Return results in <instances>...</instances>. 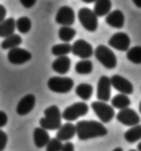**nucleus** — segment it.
Returning a JSON list of instances; mask_svg holds the SVG:
<instances>
[{"label": "nucleus", "mask_w": 141, "mask_h": 151, "mask_svg": "<svg viewBox=\"0 0 141 151\" xmlns=\"http://www.w3.org/2000/svg\"><path fill=\"white\" fill-rule=\"evenodd\" d=\"M108 134L107 128L102 122L94 120H80L76 123V135L80 140H90L101 138Z\"/></svg>", "instance_id": "nucleus-1"}, {"label": "nucleus", "mask_w": 141, "mask_h": 151, "mask_svg": "<svg viewBox=\"0 0 141 151\" xmlns=\"http://www.w3.org/2000/svg\"><path fill=\"white\" fill-rule=\"evenodd\" d=\"M48 88L55 93H68L74 87V80L64 76H53L47 82Z\"/></svg>", "instance_id": "nucleus-2"}, {"label": "nucleus", "mask_w": 141, "mask_h": 151, "mask_svg": "<svg viewBox=\"0 0 141 151\" xmlns=\"http://www.w3.org/2000/svg\"><path fill=\"white\" fill-rule=\"evenodd\" d=\"M77 17L80 20V24L82 25V27L85 29L90 32H94L98 27V20H97V15L94 14V11H92L88 7H82V9L79 10Z\"/></svg>", "instance_id": "nucleus-3"}, {"label": "nucleus", "mask_w": 141, "mask_h": 151, "mask_svg": "<svg viewBox=\"0 0 141 151\" xmlns=\"http://www.w3.org/2000/svg\"><path fill=\"white\" fill-rule=\"evenodd\" d=\"M94 57L98 62L106 66L107 69H113L117 66V57L112 52V49H109L106 46H98L94 49Z\"/></svg>", "instance_id": "nucleus-4"}, {"label": "nucleus", "mask_w": 141, "mask_h": 151, "mask_svg": "<svg viewBox=\"0 0 141 151\" xmlns=\"http://www.w3.org/2000/svg\"><path fill=\"white\" fill-rule=\"evenodd\" d=\"M92 109L93 112L97 114V117L99 118V120L102 123H108L114 118V107L113 106H109L103 101H96L92 104Z\"/></svg>", "instance_id": "nucleus-5"}, {"label": "nucleus", "mask_w": 141, "mask_h": 151, "mask_svg": "<svg viewBox=\"0 0 141 151\" xmlns=\"http://www.w3.org/2000/svg\"><path fill=\"white\" fill-rule=\"evenodd\" d=\"M88 112V106L85 102H76L71 106H69L68 108H65L64 112L62 113V117L68 120V122H72L81 116H85Z\"/></svg>", "instance_id": "nucleus-6"}, {"label": "nucleus", "mask_w": 141, "mask_h": 151, "mask_svg": "<svg viewBox=\"0 0 141 151\" xmlns=\"http://www.w3.org/2000/svg\"><path fill=\"white\" fill-rule=\"evenodd\" d=\"M115 117H117L118 122L122 123L123 125L134 127V125H137L140 123V116L134 109H131L129 107L124 108V109H120L119 113H118Z\"/></svg>", "instance_id": "nucleus-7"}, {"label": "nucleus", "mask_w": 141, "mask_h": 151, "mask_svg": "<svg viewBox=\"0 0 141 151\" xmlns=\"http://www.w3.org/2000/svg\"><path fill=\"white\" fill-rule=\"evenodd\" d=\"M31 58H32V54L28 50L19 48V47L10 49L9 53H7V60L14 65L24 64V63L28 62Z\"/></svg>", "instance_id": "nucleus-8"}, {"label": "nucleus", "mask_w": 141, "mask_h": 151, "mask_svg": "<svg viewBox=\"0 0 141 151\" xmlns=\"http://www.w3.org/2000/svg\"><path fill=\"white\" fill-rule=\"evenodd\" d=\"M109 46L113 47L117 50L120 52H128L129 47H130V38L127 33L124 32H118L115 35H113L108 41Z\"/></svg>", "instance_id": "nucleus-9"}, {"label": "nucleus", "mask_w": 141, "mask_h": 151, "mask_svg": "<svg viewBox=\"0 0 141 151\" xmlns=\"http://www.w3.org/2000/svg\"><path fill=\"white\" fill-rule=\"evenodd\" d=\"M55 22L62 26H71L75 22V12L70 6H62L55 15Z\"/></svg>", "instance_id": "nucleus-10"}, {"label": "nucleus", "mask_w": 141, "mask_h": 151, "mask_svg": "<svg viewBox=\"0 0 141 151\" xmlns=\"http://www.w3.org/2000/svg\"><path fill=\"white\" fill-rule=\"evenodd\" d=\"M74 54L76 57H80L81 59H87L92 57V54L94 53L92 46L88 42H86L85 40H77L75 43L72 44V50Z\"/></svg>", "instance_id": "nucleus-11"}, {"label": "nucleus", "mask_w": 141, "mask_h": 151, "mask_svg": "<svg viewBox=\"0 0 141 151\" xmlns=\"http://www.w3.org/2000/svg\"><path fill=\"white\" fill-rule=\"evenodd\" d=\"M110 87H112L110 78L101 76L98 80V84H97V99H98V101L107 102L110 100Z\"/></svg>", "instance_id": "nucleus-12"}, {"label": "nucleus", "mask_w": 141, "mask_h": 151, "mask_svg": "<svg viewBox=\"0 0 141 151\" xmlns=\"http://www.w3.org/2000/svg\"><path fill=\"white\" fill-rule=\"evenodd\" d=\"M110 82H112V86L117 90V91H119L122 93L130 95V93H132V91H134V87H132L131 82L125 78L120 76V75H113V76L110 78Z\"/></svg>", "instance_id": "nucleus-13"}, {"label": "nucleus", "mask_w": 141, "mask_h": 151, "mask_svg": "<svg viewBox=\"0 0 141 151\" xmlns=\"http://www.w3.org/2000/svg\"><path fill=\"white\" fill-rule=\"evenodd\" d=\"M36 104V96L34 95H26L20 100L16 106V113L19 116H26L34 108Z\"/></svg>", "instance_id": "nucleus-14"}, {"label": "nucleus", "mask_w": 141, "mask_h": 151, "mask_svg": "<svg viewBox=\"0 0 141 151\" xmlns=\"http://www.w3.org/2000/svg\"><path fill=\"white\" fill-rule=\"evenodd\" d=\"M76 135V125L71 124L70 122L62 124V127L58 129L57 138L62 141H69Z\"/></svg>", "instance_id": "nucleus-15"}, {"label": "nucleus", "mask_w": 141, "mask_h": 151, "mask_svg": "<svg viewBox=\"0 0 141 151\" xmlns=\"http://www.w3.org/2000/svg\"><path fill=\"white\" fill-rule=\"evenodd\" d=\"M33 141H34L36 147H38V149L47 146V144L50 141V137L48 134V130L43 129L42 127L36 128L33 130Z\"/></svg>", "instance_id": "nucleus-16"}, {"label": "nucleus", "mask_w": 141, "mask_h": 151, "mask_svg": "<svg viewBox=\"0 0 141 151\" xmlns=\"http://www.w3.org/2000/svg\"><path fill=\"white\" fill-rule=\"evenodd\" d=\"M124 21H125L124 14L120 10L110 11L106 17V22L109 26H112L114 28H122L124 26Z\"/></svg>", "instance_id": "nucleus-17"}, {"label": "nucleus", "mask_w": 141, "mask_h": 151, "mask_svg": "<svg viewBox=\"0 0 141 151\" xmlns=\"http://www.w3.org/2000/svg\"><path fill=\"white\" fill-rule=\"evenodd\" d=\"M70 66H71V60L68 57H58L53 64H52V69H53L55 73L58 74H66L70 70Z\"/></svg>", "instance_id": "nucleus-18"}, {"label": "nucleus", "mask_w": 141, "mask_h": 151, "mask_svg": "<svg viewBox=\"0 0 141 151\" xmlns=\"http://www.w3.org/2000/svg\"><path fill=\"white\" fill-rule=\"evenodd\" d=\"M16 29V21L12 17L10 19H5L4 21L0 22V37H9L15 33Z\"/></svg>", "instance_id": "nucleus-19"}, {"label": "nucleus", "mask_w": 141, "mask_h": 151, "mask_svg": "<svg viewBox=\"0 0 141 151\" xmlns=\"http://www.w3.org/2000/svg\"><path fill=\"white\" fill-rule=\"evenodd\" d=\"M39 125L46 130H58L62 127V118L43 117L39 120Z\"/></svg>", "instance_id": "nucleus-20"}, {"label": "nucleus", "mask_w": 141, "mask_h": 151, "mask_svg": "<svg viewBox=\"0 0 141 151\" xmlns=\"http://www.w3.org/2000/svg\"><path fill=\"white\" fill-rule=\"evenodd\" d=\"M112 9V1L110 0H97L94 3V14L97 16H104L108 15Z\"/></svg>", "instance_id": "nucleus-21"}, {"label": "nucleus", "mask_w": 141, "mask_h": 151, "mask_svg": "<svg viewBox=\"0 0 141 151\" xmlns=\"http://www.w3.org/2000/svg\"><path fill=\"white\" fill-rule=\"evenodd\" d=\"M75 92L81 100L87 101V100H90V97L92 96L93 88H92V86L90 84H85V82H82V84H80V85L76 86Z\"/></svg>", "instance_id": "nucleus-22"}, {"label": "nucleus", "mask_w": 141, "mask_h": 151, "mask_svg": "<svg viewBox=\"0 0 141 151\" xmlns=\"http://www.w3.org/2000/svg\"><path fill=\"white\" fill-rule=\"evenodd\" d=\"M22 43V38L19 36V35H11L9 37H6V38L1 42V48L3 49H12V48H16L19 47L20 44Z\"/></svg>", "instance_id": "nucleus-23"}, {"label": "nucleus", "mask_w": 141, "mask_h": 151, "mask_svg": "<svg viewBox=\"0 0 141 151\" xmlns=\"http://www.w3.org/2000/svg\"><path fill=\"white\" fill-rule=\"evenodd\" d=\"M92 70H93V64L91 60H88V59L80 60L75 65V71L80 75H87V74L92 73Z\"/></svg>", "instance_id": "nucleus-24"}, {"label": "nucleus", "mask_w": 141, "mask_h": 151, "mask_svg": "<svg viewBox=\"0 0 141 151\" xmlns=\"http://www.w3.org/2000/svg\"><path fill=\"white\" fill-rule=\"evenodd\" d=\"M124 139L128 142H136L141 139V125H134L131 127L129 130L125 132Z\"/></svg>", "instance_id": "nucleus-25"}, {"label": "nucleus", "mask_w": 141, "mask_h": 151, "mask_svg": "<svg viewBox=\"0 0 141 151\" xmlns=\"http://www.w3.org/2000/svg\"><path fill=\"white\" fill-rule=\"evenodd\" d=\"M112 106L118 109L128 108L130 106V100L125 93H119V95L114 96V99H112Z\"/></svg>", "instance_id": "nucleus-26"}, {"label": "nucleus", "mask_w": 141, "mask_h": 151, "mask_svg": "<svg viewBox=\"0 0 141 151\" xmlns=\"http://www.w3.org/2000/svg\"><path fill=\"white\" fill-rule=\"evenodd\" d=\"M76 35V31L70 26H63L59 29V38L64 43H69Z\"/></svg>", "instance_id": "nucleus-27"}, {"label": "nucleus", "mask_w": 141, "mask_h": 151, "mask_svg": "<svg viewBox=\"0 0 141 151\" xmlns=\"http://www.w3.org/2000/svg\"><path fill=\"white\" fill-rule=\"evenodd\" d=\"M72 50V46L69 43H60V44H55L52 47V53L55 57H64Z\"/></svg>", "instance_id": "nucleus-28"}, {"label": "nucleus", "mask_w": 141, "mask_h": 151, "mask_svg": "<svg viewBox=\"0 0 141 151\" xmlns=\"http://www.w3.org/2000/svg\"><path fill=\"white\" fill-rule=\"evenodd\" d=\"M127 58L134 64H141V47L136 46L129 48L127 52Z\"/></svg>", "instance_id": "nucleus-29"}, {"label": "nucleus", "mask_w": 141, "mask_h": 151, "mask_svg": "<svg viewBox=\"0 0 141 151\" xmlns=\"http://www.w3.org/2000/svg\"><path fill=\"white\" fill-rule=\"evenodd\" d=\"M32 27V22L28 17L22 16L20 19H17L16 21V28L19 29L20 33H27Z\"/></svg>", "instance_id": "nucleus-30"}, {"label": "nucleus", "mask_w": 141, "mask_h": 151, "mask_svg": "<svg viewBox=\"0 0 141 151\" xmlns=\"http://www.w3.org/2000/svg\"><path fill=\"white\" fill-rule=\"evenodd\" d=\"M62 147H63L62 140H59L58 138H54V139H50V141L47 144L46 151H62Z\"/></svg>", "instance_id": "nucleus-31"}, {"label": "nucleus", "mask_w": 141, "mask_h": 151, "mask_svg": "<svg viewBox=\"0 0 141 151\" xmlns=\"http://www.w3.org/2000/svg\"><path fill=\"white\" fill-rule=\"evenodd\" d=\"M44 117H53V118H63L62 112L57 106H49L48 108L44 111Z\"/></svg>", "instance_id": "nucleus-32"}, {"label": "nucleus", "mask_w": 141, "mask_h": 151, "mask_svg": "<svg viewBox=\"0 0 141 151\" xmlns=\"http://www.w3.org/2000/svg\"><path fill=\"white\" fill-rule=\"evenodd\" d=\"M6 144H7V135L5 132L0 129V151H4V149L6 147Z\"/></svg>", "instance_id": "nucleus-33"}, {"label": "nucleus", "mask_w": 141, "mask_h": 151, "mask_svg": "<svg viewBox=\"0 0 141 151\" xmlns=\"http://www.w3.org/2000/svg\"><path fill=\"white\" fill-rule=\"evenodd\" d=\"M6 123H7V114H6L5 112L0 111V128L5 127Z\"/></svg>", "instance_id": "nucleus-34"}, {"label": "nucleus", "mask_w": 141, "mask_h": 151, "mask_svg": "<svg viewBox=\"0 0 141 151\" xmlns=\"http://www.w3.org/2000/svg\"><path fill=\"white\" fill-rule=\"evenodd\" d=\"M62 151H75V147H74V144L70 141H66L65 144H63Z\"/></svg>", "instance_id": "nucleus-35"}, {"label": "nucleus", "mask_w": 141, "mask_h": 151, "mask_svg": "<svg viewBox=\"0 0 141 151\" xmlns=\"http://www.w3.org/2000/svg\"><path fill=\"white\" fill-rule=\"evenodd\" d=\"M20 1H21V4L24 5L25 7H27V9H28V7H32L36 4L37 0H20Z\"/></svg>", "instance_id": "nucleus-36"}, {"label": "nucleus", "mask_w": 141, "mask_h": 151, "mask_svg": "<svg viewBox=\"0 0 141 151\" xmlns=\"http://www.w3.org/2000/svg\"><path fill=\"white\" fill-rule=\"evenodd\" d=\"M5 17H6V9H5V7L1 4H0V22L4 21Z\"/></svg>", "instance_id": "nucleus-37"}, {"label": "nucleus", "mask_w": 141, "mask_h": 151, "mask_svg": "<svg viewBox=\"0 0 141 151\" xmlns=\"http://www.w3.org/2000/svg\"><path fill=\"white\" fill-rule=\"evenodd\" d=\"M134 1V4L137 6V7H141V0H132Z\"/></svg>", "instance_id": "nucleus-38"}, {"label": "nucleus", "mask_w": 141, "mask_h": 151, "mask_svg": "<svg viewBox=\"0 0 141 151\" xmlns=\"http://www.w3.org/2000/svg\"><path fill=\"white\" fill-rule=\"evenodd\" d=\"M81 1H84V3H86V4H91V3H96L97 0H81Z\"/></svg>", "instance_id": "nucleus-39"}, {"label": "nucleus", "mask_w": 141, "mask_h": 151, "mask_svg": "<svg viewBox=\"0 0 141 151\" xmlns=\"http://www.w3.org/2000/svg\"><path fill=\"white\" fill-rule=\"evenodd\" d=\"M113 151H123V149H122V147H115Z\"/></svg>", "instance_id": "nucleus-40"}, {"label": "nucleus", "mask_w": 141, "mask_h": 151, "mask_svg": "<svg viewBox=\"0 0 141 151\" xmlns=\"http://www.w3.org/2000/svg\"><path fill=\"white\" fill-rule=\"evenodd\" d=\"M137 150H139V151H141V141L139 142V145H137Z\"/></svg>", "instance_id": "nucleus-41"}, {"label": "nucleus", "mask_w": 141, "mask_h": 151, "mask_svg": "<svg viewBox=\"0 0 141 151\" xmlns=\"http://www.w3.org/2000/svg\"><path fill=\"white\" fill-rule=\"evenodd\" d=\"M139 108H140V113H141V102H140V106H139Z\"/></svg>", "instance_id": "nucleus-42"}, {"label": "nucleus", "mask_w": 141, "mask_h": 151, "mask_svg": "<svg viewBox=\"0 0 141 151\" xmlns=\"http://www.w3.org/2000/svg\"><path fill=\"white\" fill-rule=\"evenodd\" d=\"M130 151H139V150H130Z\"/></svg>", "instance_id": "nucleus-43"}]
</instances>
